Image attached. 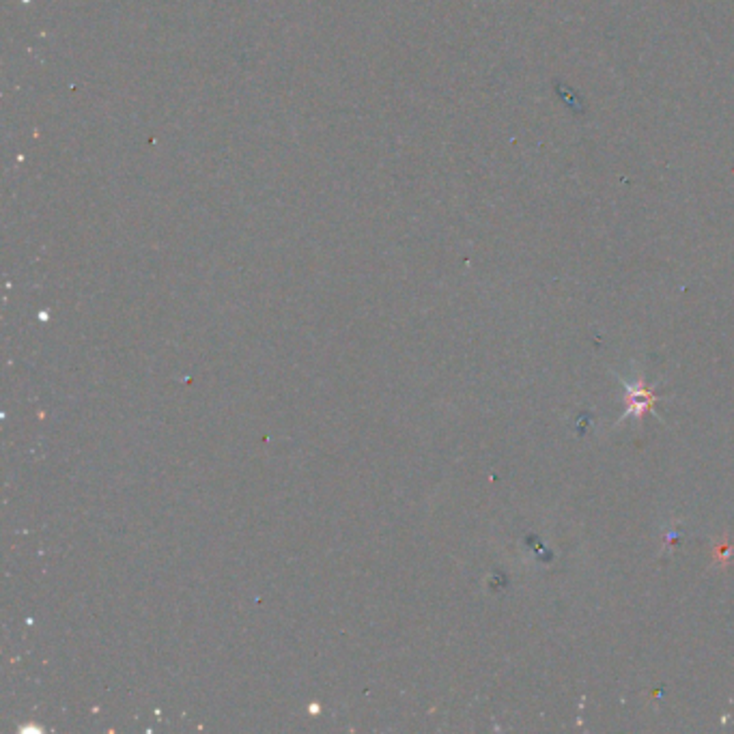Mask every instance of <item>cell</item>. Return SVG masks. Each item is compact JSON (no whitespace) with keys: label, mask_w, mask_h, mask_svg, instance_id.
Instances as JSON below:
<instances>
[{"label":"cell","mask_w":734,"mask_h":734,"mask_svg":"<svg viewBox=\"0 0 734 734\" xmlns=\"http://www.w3.org/2000/svg\"><path fill=\"white\" fill-rule=\"evenodd\" d=\"M629 396H631V401H629L631 410L629 411H636L637 410V411H640V414H644V411L651 410V405L655 403V396H652L651 392L644 390V388L640 390V396H636V392L629 390Z\"/></svg>","instance_id":"6da1fadb"}]
</instances>
